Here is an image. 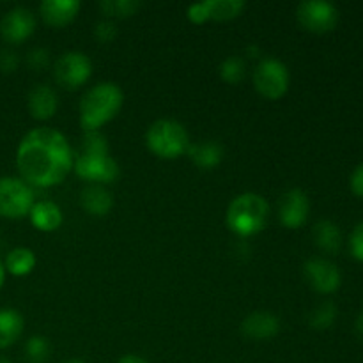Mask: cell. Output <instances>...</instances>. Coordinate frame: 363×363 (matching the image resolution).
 Instances as JSON below:
<instances>
[{"mask_svg": "<svg viewBox=\"0 0 363 363\" xmlns=\"http://www.w3.org/2000/svg\"><path fill=\"white\" fill-rule=\"evenodd\" d=\"M74 152L66 137L50 126L34 128L21 138L16 165L23 181L39 188L62 183L73 170Z\"/></svg>", "mask_w": 363, "mask_h": 363, "instance_id": "cell-1", "label": "cell"}, {"mask_svg": "<svg viewBox=\"0 0 363 363\" xmlns=\"http://www.w3.org/2000/svg\"><path fill=\"white\" fill-rule=\"evenodd\" d=\"M73 170L92 184L112 183L119 177V165L110 156L108 142L98 130L85 131L80 151L74 152Z\"/></svg>", "mask_w": 363, "mask_h": 363, "instance_id": "cell-2", "label": "cell"}, {"mask_svg": "<svg viewBox=\"0 0 363 363\" xmlns=\"http://www.w3.org/2000/svg\"><path fill=\"white\" fill-rule=\"evenodd\" d=\"M124 103L121 87L113 82H101L84 94L80 101V124L85 131H94L117 116Z\"/></svg>", "mask_w": 363, "mask_h": 363, "instance_id": "cell-3", "label": "cell"}, {"mask_svg": "<svg viewBox=\"0 0 363 363\" xmlns=\"http://www.w3.org/2000/svg\"><path fill=\"white\" fill-rule=\"evenodd\" d=\"M269 216V206L259 194H241L230 202L227 209V225L241 238L254 236L264 229Z\"/></svg>", "mask_w": 363, "mask_h": 363, "instance_id": "cell-4", "label": "cell"}, {"mask_svg": "<svg viewBox=\"0 0 363 363\" xmlns=\"http://www.w3.org/2000/svg\"><path fill=\"white\" fill-rule=\"evenodd\" d=\"M145 144L149 151L160 158L174 160L184 155L190 145L186 128L174 119H158L149 126L145 133Z\"/></svg>", "mask_w": 363, "mask_h": 363, "instance_id": "cell-5", "label": "cell"}, {"mask_svg": "<svg viewBox=\"0 0 363 363\" xmlns=\"http://www.w3.org/2000/svg\"><path fill=\"white\" fill-rule=\"evenodd\" d=\"M289 69L275 57H262L254 69V85L259 94L268 99H279L289 89Z\"/></svg>", "mask_w": 363, "mask_h": 363, "instance_id": "cell-6", "label": "cell"}, {"mask_svg": "<svg viewBox=\"0 0 363 363\" xmlns=\"http://www.w3.org/2000/svg\"><path fill=\"white\" fill-rule=\"evenodd\" d=\"M34 206V191L18 177H0V216L21 218Z\"/></svg>", "mask_w": 363, "mask_h": 363, "instance_id": "cell-7", "label": "cell"}, {"mask_svg": "<svg viewBox=\"0 0 363 363\" xmlns=\"http://www.w3.org/2000/svg\"><path fill=\"white\" fill-rule=\"evenodd\" d=\"M296 18L301 27L315 34H325L335 28L339 21V11L326 0H303L296 7Z\"/></svg>", "mask_w": 363, "mask_h": 363, "instance_id": "cell-8", "label": "cell"}, {"mask_svg": "<svg viewBox=\"0 0 363 363\" xmlns=\"http://www.w3.org/2000/svg\"><path fill=\"white\" fill-rule=\"evenodd\" d=\"M92 73V62L85 53L66 52L53 64V77L57 84L66 89H78L89 80Z\"/></svg>", "mask_w": 363, "mask_h": 363, "instance_id": "cell-9", "label": "cell"}, {"mask_svg": "<svg viewBox=\"0 0 363 363\" xmlns=\"http://www.w3.org/2000/svg\"><path fill=\"white\" fill-rule=\"evenodd\" d=\"M303 273L312 289L321 294L335 293L340 287V280H342L339 268L333 262L321 257H312L305 261Z\"/></svg>", "mask_w": 363, "mask_h": 363, "instance_id": "cell-10", "label": "cell"}, {"mask_svg": "<svg viewBox=\"0 0 363 363\" xmlns=\"http://www.w3.org/2000/svg\"><path fill=\"white\" fill-rule=\"evenodd\" d=\"M311 202L307 194L300 188H291L279 201V218L289 229H298L308 218Z\"/></svg>", "mask_w": 363, "mask_h": 363, "instance_id": "cell-11", "label": "cell"}, {"mask_svg": "<svg viewBox=\"0 0 363 363\" xmlns=\"http://www.w3.org/2000/svg\"><path fill=\"white\" fill-rule=\"evenodd\" d=\"M35 18L27 7H14L0 20V35L7 43H21L34 32Z\"/></svg>", "mask_w": 363, "mask_h": 363, "instance_id": "cell-12", "label": "cell"}, {"mask_svg": "<svg viewBox=\"0 0 363 363\" xmlns=\"http://www.w3.org/2000/svg\"><path fill=\"white\" fill-rule=\"evenodd\" d=\"M241 333L252 340H268L275 337L280 330V323L272 312L257 311L243 319L240 326Z\"/></svg>", "mask_w": 363, "mask_h": 363, "instance_id": "cell-13", "label": "cell"}, {"mask_svg": "<svg viewBox=\"0 0 363 363\" xmlns=\"http://www.w3.org/2000/svg\"><path fill=\"white\" fill-rule=\"evenodd\" d=\"M80 7L82 4L78 0H43L39 13L52 27H64L77 18Z\"/></svg>", "mask_w": 363, "mask_h": 363, "instance_id": "cell-14", "label": "cell"}, {"mask_svg": "<svg viewBox=\"0 0 363 363\" xmlns=\"http://www.w3.org/2000/svg\"><path fill=\"white\" fill-rule=\"evenodd\" d=\"M57 106H59L57 92L50 85L38 84L28 92V110L35 119H50L57 112Z\"/></svg>", "mask_w": 363, "mask_h": 363, "instance_id": "cell-15", "label": "cell"}, {"mask_svg": "<svg viewBox=\"0 0 363 363\" xmlns=\"http://www.w3.org/2000/svg\"><path fill=\"white\" fill-rule=\"evenodd\" d=\"M28 215H30V222L34 223L35 229L43 230V233L57 230L60 227V223H62V211L52 201L34 202Z\"/></svg>", "mask_w": 363, "mask_h": 363, "instance_id": "cell-16", "label": "cell"}, {"mask_svg": "<svg viewBox=\"0 0 363 363\" xmlns=\"http://www.w3.org/2000/svg\"><path fill=\"white\" fill-rule=\"evenodd\" d=\"M80 204L91 215L103 216L112 209L113 197L103 184H89L82 190Z\"/></svg>", "mask_w": 363, "mask_h": 363, "instance_id": "cell-17", "label": "cell"}, {"mask_svg": "<svg viewBox=\"0 0 363 363\" xmlns=\"http://www.w3.org/2000/svg\"><path fill=\"white\" fill-rule=\"evenodd\" d=\"M186 155L199 169H213L222 162L223 147L216 140H202L195 144L190 142Z\"/></svg>", "mask_w": 363, "mask_h": 363, "instance_id": "cell-18", "label": "cell"}, {"mask_svg": "<svg viewBox=\"0 0 363 363\" xmlns=\"http://www.w3.org/2000/svg\"><path fill=\"white\" fill-rule=\"evenodd\" d=\"M23 332V318L14 308H0V350L13 346Z\"/></svg>", "mask_w": 363, "mask_h": 363, "instance_id": "cell-19", "label": "cell"}, {"mask_svg": "<svg viewBox=\"0 0 363 363\" xmlns=\"http://www.w3.org/2000/svg\"><path fill=\"white\" fill-rule=\"evenodd\" d=\"M314 240L321 250L328 252V254H335V252H339L340 245H342V234H340L339 225L335 222L321 220L314 227Z\"/></svg>", "mask_w": 363, "mask_h": 363, "instance_id": "cell-20", "label": "cell"}, {"mask_svg": "<svg viewBox=\"0 0 363 363\" xmlns=\"http://www.w3.org/2000/svg\"><path fill=\"white\" fill-rule=\"evenodd\" d=\"M35 254L30 248L18 247L7 254L6 257V266L4 268L14 277H25L35 268Z\"/></svg>", "mask_w": 363, "mask_h": 363, "instance_id": "cell-21", "label": "cell"}, {"mask_svg": "<svg viewBox=\"0 0 363 363\" xmlns=\"http://www.w3.org/2000/svg\"><path fill=\"white\" fill-rule=\"evenodd\" d=\"M209 20H233L245 9L243 0H204Z\"/></svg>", "mask_w": 363, "mask_h": 363, "instance_id": "cell-22", "label": "cell"}, {"mask_svg": "<svg viewBox=\"0 0 363 363\" xmlns=\"http://www.w3.org/2000/svg\"><path fill=\"white\" fill-rule=\"evenodd\" d=\"M218 73L220 78L227 84H240L247 74V64H245L243 57L230 55L220 62Z\"/></svg>", "mask_w": 363, "mask_h": 363, "instance_id": "cell-23", "label": "cell"}, {"mask_svg": "<svg viewBox=\"0 0 363 363\" xmlns=\"http://www.w3.org/2000/svg\"><path fill=\"white\" fill-rule=\"evenodd\" d=\"M337 319V307L332 301H325L308 315V325L314 330H328L332 328Z\"/></svg>", "mask_w": 363, "mask_h": 363, "instance_id": "cell-24", "label": "cell"}, {"mask_svg": "<svg viewBox=\"0 0 363 363\" xmlns=\"http://www.w3.org/2000/svg\"><path fill=\"white\" fill-rule=\"evenodd\" d=\"M50 357L48 339L41 335H34L25 344V358L28 363H45Z\"/></svg>", "mask_w": 363, "mask_h": 363, "instance_id": "cell-25", "label": "cell"}, {"mask_svg": "<svg viewBox=\"0 0 363 363\" xmlns=\"http://www.w3.org/2000/svg\"><path fill=\"white\" fill-rule=\"evenodd\" d=\"M99 7L106 16H131L140 7V2L137 0H101Z\"/></svg>", "mask_w": 363, "mask_h": 363, "instance_id": "cell-26", "label": "cell"}, {"mask_svg": "<svg viewBox=\"0 0 363 363\" xmlns=\"http://www.w3.org/2000/svg\"><path fill=\"white\" fill-rule=\"evenodd\" d=\"M117 25L112 20H101L94 25V35L101 43H108L116 38Z\"/></svg>", "mask_w": 363, "mask_h": 363, "instance_id": "cell-27", "label": "cell"}, {"mask_svg": "<svg viewBox=\"0 0 363 363\" xmlns=\"http://www.w3.org/2000/svg\"><path fill=\"white\" fill-rule=\"evenodd\" d=\"M350 248L351 254L354 255V259L363 262V222L358 223V225L354 227L353 233H351Z\"/></svg>", "mask_w": 363, "mask_h": 363, "instance_id": "cell-28", "label": "cell"}, {"mask_svg": "<svg viewBox=\"0 0 363 363\" xmlns=\"http://www.w3.org/2000/svg\"><path fill=\"white\" fill-rule=\"evenodd\" d=\"M18 67V55L9 48L0 50V71L4 73H13Z\"/></svg>", "mask_w": 363, "mask_h": 363, "instance_id": "cell-29", "label": "cell"}, {"mask_svg": "<svg viewBox=\"0 0 363 363\" xmlns=\"http://www.w3.org/2000/svg\"><path fill=\"white\" fill-rule=\"evenodd\" d=\"M28 66L34 67V69H43L46 67V64L50 62V55L45 48H34L27 57Z\"/></svg>", "mask_w": 363, "mask_h": 363, "instance_id": "cell-30", "label": "cell"}, {"mask_svg": "<svg viewBox=\"0 0 363 363\" xmlns=\"http://www.w3.org/2000/svg\"><path fill=\"white\" fill-rule=\"evenodd\" d=\"M188 18H190L194 23H204L208 21V7H206V2H199V4H191L188 7Z\"/></svg>", "mask_w": 363, "mask_h": 363, "instance_id": "cell-31", "label": "cell"}, {"mask_svg": "<svg viewBox=\"0 0 363 363\" xmlns=\"http://www.w3.org/2000/svg\"><path fill=\"white\" fill-rule=\"evenodd\" d=\"M351 190L358 197H363V163L354 169V172L351 174Z\"/></svg>", "mask_w": 363, "mask_h": 363, "instance_id": "cell-32", "label": "cell"}, {"mask_svg": "<svg viewBox=\"0 0 363 363\" xmlns=\"http://www.w3.org/2000/svg\"><path fill=\"white\" fill-rule=\"evenodd\" d=\"M117 363H149L145 358L138 357V354H124L123 358H119Z\"/></svg>", "mask_w": 363, "mask_h": 363, "instance_id": "cell-33", "label": "cell"}, {"mask_svg": "<svg viewBox=\"0 0 363 363\" xmlns=\"http://www.w3.org/2000/svg\"><path fill=\"white\" fill-rule=\"evenodd\" d=\"M354 328H357V333L360 335V339H363V311L360 312V315L357 318V323H354Z\"/></svg>", "mask_w": 363, "mask_h": 363, "instance_id": "cell-34", "label": "cell"}, {"mask_svg": "<svg viewBox=\"0 0 363 363\" xmlns=\"http://www.w3.org/2000/svg\"><path fill=\"white\" fill-rule=\"evenodd\" d=\"M4 280H6V268H4V264L0 262V287L4 286Z\"/></svg>", "mask_w": 363, "mask_h": 363, "instance_id": "cell-35", "label": "cell"}, {"mask_svg": "<svg viewBox=\"0 0 363 363\" xmlns=\"http://www.w3.org/2000/svg\"><path fill=\"white\" fill-rule=\"evenodd\" d=\"M247 53H248V55H254L255 57L259 53V48H257V46H248Z\"/></svg>", "mask_w": 363, "mask_h": 363, "instance_id": "cell-36", "label": "cell"}, {"mask_svg": "<svg viewBox=\"0 0 363 363\" xmlns=\"http://www.w3.org/2000/svg\"><path fill=\"white\" fill-rule=\"evenodd\" d=\"M64 363H85L84 360H78V358H73V360H67V362H64Z\"/></svg>", "mask_w": 363, "mask_h": 363, "instance_id": "cell-37", "label": "cell"}, {"mask_svg": "<svg viewBox=\"0 0 363 363\" xmlns=\"http://www.w3.org/2000/svg\"><path fill=\"white\" fill-rule=\"evenodd\" d=\"M0 363H11V362L7 360V358H0Z\"/></svg>", "mask_w": 363, "mask_h": 363, "instance_id": "cell-38", "label": "cell"}]
</instances>
